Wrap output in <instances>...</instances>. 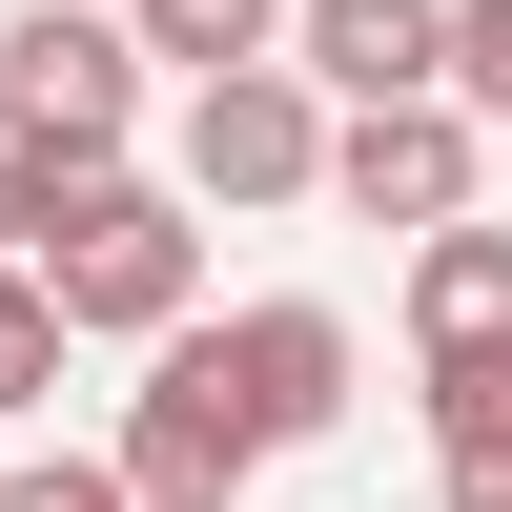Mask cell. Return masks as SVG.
Segmentation results:
<instances>
[{"label":"cell","mask_w":512,"mask_h":512,"mask_svg":"<svg viewBox=\"0 0 512 512\" xmlns=\"http://www.w3.org/2000/svg\"><path fill=\"white\" fill-rule=\"evenodd\" d=\"M472 185H492V123L451 103V82H390V103H328V164H308V205H349V226H451Z\"/></svg>","instance_id":"3"},{"label":"cell","mask_w":512,"mask_h":512,"mask_svg":"<svg viewBox=\"0 0 512 512\" xmlns=\"http://www.w3.org/2000/svg\"><path fill=\"white\" fill-rule=\"evenodd\" d=\"M431 451H512V349H431Z\"/></svg>","instance_id":"10"},{"label":"cell","mask_w":512,"mask_h":512,"mask_svg":"<svg viewBox=\"0 0 512 512\" xmlns=\"http://www.w3.org/2000/svg\"><path fill=\"white\" fill-rule=\"evenodd\" d=\"M431 82H451L472 123H512V0H451V62H431Z\"/></svg>","instance_id":"12"},{"label":"cell","mask_w":512,"mask_h":512,"mask_svg":"<svg viewBox=\"0 0 512 512\" xmlns=\"http://www.w3.org/2000/svg\"><path fill=\"white\" fill-rule=\"evenodd\" d=\"M21 267H41V308H62V349H82V328L144 349V328L205 308V205L144 185V164H62V205L21 226Z\"/></svg>","instance_id":"1"},{"label":"cell","mask_w":512,"mask_h":512,"mask_svg":"<svg viewBox=\"0 0 512 512\" xmlns=\"http://www.w3.org/2000/svg\"><path fill=\"white\" fill-rule=\"evenodd\" d=\"M287 62H308L328 103H390V82L451 62V0H287Z\"/></svg>","instance_id":"7"},{"label":"cell","mask_w":512,"mask_h":512,"mask_svg":"<svg viewBox=\"0 0 512 512\" xmlns=\"http://www.w3.org/2000/svg\"><path fill=\"white\" fill-rule=\"evenodd\" d=\"M103 472H123V492H246V472H267L185 328H144V390H123V451H103Z\"/></svg>","instance_id":"6"},{"label":"cell","mask_w":512,"mask_h":512,"mask_svg":"<svg viewBox=\"0 0 512 512\" xmlns=\"http://www.w3.org/2000/svg\"><path fill=\"white\" fill-rule=\"evenodd\" d=\"M0 512H123V472H103V451H41V472L0 451Z\"/></svg>","instance_id":"14"},{"label":"cell","mask_w":512,"mask_h":512,"mask_svg":"<svg viewBox=\"0 0 512 512\" xmlns=\"http://www.w3.org/2000/svg\"><path fill=\"white\" fill-rule=\"evenodd\" d=\"M410 349H512V226L492 205L410 226Z\"/></svg>","instance_id":"8"},{"label":"cell","mask_w":512,"mask_h":512,"mask_svg":"<svg viewBox=\"0 0 512 512\" xmlns=\"http://www.w3.org/2000/svg\"><path fill=\"white\" fill-rule=\"evenodd\" d=\"M185 349H205V390L246 410V451L349 431V308H308V287H267V308H226V328L185 308Z\"/></svg>","instance_id":"5"},{"label":"cell","mask_w":512,"mask_h":512,"mask_svg":"<svg viewBox=\"0 0 512 512\" xmlns=\"http://www.w3.org/2000/svg\"><path fill=\"white\" fill-rule=\"evenodd\" d=\"M62 164H82V144H41V123H21V103H0V246H21V226H41V205H62Z\"/></svg>","instance_id":"13"},{"label":"cell","mask_w":512,"mask_h":512,"mask_svg":"<svg viewBox=\"0 0 512 512\" xmlns=\"http://www.w3.org/2000/svg\"><path fill=\"white\" fill-rule=\"evenodd\" d=\"M123 41H144V82H205V62H267L287 0H123Z\"/></svg>","instance_id":"9"},{"label":"cell","mask_w":512,"mask_h":512,"mask_svg":"<svg viewBox=\"0 0 512 512\" xmlns=\"http://www.w3.org/2000/svg\"><path fill=\"white\" fill-rule=\"evenodd\" d=\"M41 390H62V308H41V267L0 246V431H21Z\"/></svg>","instance_id":"11"},{"label":"cell","mask_w":512,"mask_h":512,"mask_svg":"<svg viewBox=\"0 0 512 512\" xmlns=\"http://www.w3.org/2000/svg\"><path fill=\"white\" fill-rule=\"evenodd\" d=\"M0 103H21L41 144L123 164L144 144V41H123V0H21V21H0Z\"/></svg>","instance_id":"4"},{"label":"cell","mask_w":512,"mask_h":512,"mask_svg":"<svg viewBox=\"0 0 512 512\" xmlns=\"http://www.w3.org/2000/svg\"><path fill=\"white\" fill-rule=\"evenodd\" d=\"M451 512H512V451H451Z\"/></svg>","instance_id":"15"},{"label":"cell","mask_w":512,"mask_h":512,"mask_svg":"<svg viewBox=\"0 0 512 512\" xmlns=\"http://www.w3.org/2000/svg\"><path fill=\"white\" fill-rule=\"evenodd\" d=\"M308 164H328V82L287 62H205L185 82V123H164V185L205 205V226H226V205H308Z\"/></svg>","instance_id":"2"}]
</instances>
